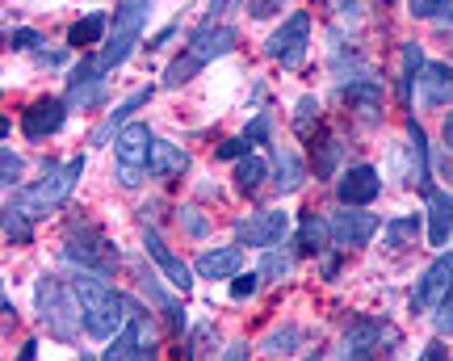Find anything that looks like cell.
<instances>
[{
	"label": "cell",
	"instance_id": "obj_25",
	"mask_svg": "<svg viewBox=\"0 0 453 361\" xmlns=\"http://www.w3.org/2000/svg\"><path fill=\"white\" fill-rule=\"evenodd\" d=\"M269 180V165L260 160V156H243L240 165H235V185H240V194H252Z\"/></svg>",
	"mask_w": 453,
	"mask_h": 361
},
{
	"label": "cell",
	"instance_id": "obj_33",
	"mask_svg": "<svg viewBox=\"0 0 453 361\" xmlns=\"http://www.w3.org/2000/svg\"><path fill=\"white\" fill-rule=\"evenodd\" d=\"M290 269H294L290 257H281V252H273V248H265V269H260V278H277V281H281Z\"/></svg>",
	"mask_w": 453,
	"mask_h": 361
},
{
	"label": "cell",
	"instance_id": "obj_18",
	"mask_svg": "<svg viewBox=\"0 0 453 361\" xmlns=\"http://www.w3.org/2000/svg\"><path fill=\"white\" fill-rule=\"evenodd\" d=\"M240 265H243V252H240V244H231V248L202 252V257H197V273L206 281H223V278H235Z\"/></svg>",
	"mask_w": 453,
	"mask_h": 361
},
{
	"label": "cell",
	"instance_id": "obj_22",
	"mask_svg": "<svg viewBox=\"0 0 453 361\" xmlns=\"http://www.w3.org/2000/svg\"><path fill=\"white\" fill-rule=\"evenodd\" d=\"M273 173H277V189L281 194H294L298 185H303V165H298V156H294L290 148H277L273 151Z\"/></svg>",
	"mask_w": 453,
	"mask_h": 361
},
{
	"label": "cell",
	"instance_id": "obj_23",
	"mask_svg": "<svg viewBox=\"0 0 453 361\" xmlns=\"http://www.w3.org/2000/svg\"><path fill=\"white\" fill-rule=\"evenodd\" d=\"M416 235H420V214H399V219L382 223V240H387V248H403V244H411Z\"/></svg>",
	"mask_w": 453,
	"mask_h": 361
},
{
	"label": "cell",
	"instance_id": "obj_9",
	"mask_svg": "<svg viewBox=\"0 0 453 361\" xmlns=\"http://www.w3.org/2000/svg\"><path fill=\"white\" fill-rule=\"evenodd\" d=\"M286 231H290V214L286 211H260L235 223V235L248 248H273V244H281Z\"/></svg>",
	"mask_w": 453,
	"mask_h": 361
},
{
	"label": "cell",
	"instance_id": "obj_12",
	"mask_svg": "<svg viewBox=\"0 0 453 361\" xmlns=\"http://www.w3.org/2000/svg\"><path fill=\"white\" fill-rule=\"evenodd\" d=\"M449 286H453V252L449 257H437V261L428 265V273L420 278L416 295H411V311H428V307H437L441 298L449 295Z\"/></svg>",
	"mask_w": 453,
	"mask_h": 361
},
{
	"label": "cell",
	"instance_id": "obj_10",
	"mask_svg": "<svg viewBox=\"0 0 453 361\" xmlns=\"http://www.w3.org/2000/svg\"><path fill=\"white\" fill-rule=\"evenodd\" d=\"M382 231V223H378V214L370 211H353V206H344V211L332 219V240H336V248H365Z\"/></svg>",
	"mask_w": 453,
	"mask_h": 361
},
{
	"label": "cell",
	"instance_id": "obj_5",
	"mask_svg": "<svg viewBox=\"0 0 453 361\" xmlns=\"http://www.w3.org/2000/svg\"><path fill=\"white\" fill-rule=\"evenodd\" d=\"M151 131H147L143 122H127L122 131L113 134V156H118V180L134 189L147 173V156H151Z\"/></svg>",
	"mask_w": 453,
	"mask_h": 361
},
{
	"label": "cell",
	"instance_id": "obj_26",
	"mask_svg": "<svg viewBox=\"0 0 453 361\" xmlns=\"http://www.w3.org/2000/svg\"><path fill=\"white\" fill-rule=\"evenodd\" d=\"M424 72V47L420 42H407L403 47V81H399V97L403 101H411V88H416V76Z\"/></svg>",
	"mask_w": 453,
	"mask_h": 361
},
{
	"label": "cell",
	"instance_id": "obj_36",
	"mask_svg": "<svg viewBox=\"0 0 453 361\" xmlns=\"http://www.w3.org/2000/svg\"><path fill=\"white\" fill-rule=\"evenodd\" d=\"M260 273H235V281H231V298H252L260 290Z\"/></svg>",
	"mask_w": 453,
	"mask_h": 361
},
{
	"label": "cell",
	"instance_id": "obj_35",
	"mask_svg": "<svg viewBox=\"0 0 453 361\" xmlns=\"http://www.w3.org/2000/svg\"><path fill=\"white\" fill-rule=\"evenodd\" d=\"M4 42H9L13 50H38V47H47L38 30H9V38H4Z\"/></svg>",
	"mask_w": 453,
	"mask_h": 361
},
{
	"label": "cell",
	"instance_id": "obj_13",
	"mask_svg": "<svg viewBox=\"0 0 453 361\" xmlns=\"http://www.w3.org/2000/svg\"><path fill=\"white\" fill-rule=\"evenodd\" d=\"M64 122H67V105L59 97H38L26 110V118H21V127H26V139H47V134L55 131H64Z\"/></svg>",
	"mask_w": 453,
	"mask_h": 361
},
{
	"label": "cell",
	"instance_id": "obj_39",
	"mask_svg": "<svg viewBox=\"0 0 453 361\" xmlns=\"http://www.w3.org/2000/svg\"><path fill=\"white\" fill-rule=\"evenodd\" d=\"M252 143H248V139H226L223 148H219V156H223V160H243V156H252Z\"/></svg>",
	"mask_w": 453,
	"mask_h": 361
},
{
	"label": "cell",
	"instance_id": "obj_30",
	"mask_svg": "<svg viewBox=\"0 0 453 361\" xmlns=\"http://www.w3.org/2000/svg\"><path fill=\"white\" fill-rule=\"evenodd\" d=\"M407 9L424 21H453V0H407Z\"/></svg>",
	"mask_w": 453,
	"mask_h": 361
},
{
	"label": "cell",
	"instance_id": "obj_2",
	"mask_svg": "<svg viewBox=\"0 0 453 361\" xmlns=\"http://www.w3.org/2000/svg\"><path fill=\"white\" fill-rule=\"evenodd\" d=\"M235 42H240V34L231 30V26H214V21L197 26V30L189 34V47H185V55H180V59H173V64H168V72H164V88H180V84H189L206 64H214V59L231 55V50H235Z\"/></svg>",
	"mask_w": 453,
	"mask_h": 361
},
{
	"label": "cell",
	"instance_id": "obj_28",
	"mask_svg": "<svg viewBox=\"0 0 453 361\" xmlns=\"http://www.w3.org/2000/svg\"><path fill=\"white\" fill-rule=\"evenodd\" d=\"M298 341H303V332L294 328V324H286V328H273V332H269L260 349H265L269 357H286V353H294V349H298Z\"/></svg>",
	"mask_w": 453,
	"mask_h": 361
},
{
	"label": "cell",
	"instance_id": "obj_19",
	"mask_svg": "<svg viewBox=\"0 0 453 361\" xmlns=\"http://www.w3.org/2000/svg\"><path fill=\"white\" fill-rule=\"evenodd\" d=\"M189 168V151H180L177 143H164V139H156L151 143V156H147V177H180Z\"/></svg>",
	"mask_w": 453,
	"mask_h": 361
},
{
	"label": "cell",
	"instance_id": "obj_7",
	"mask_svg": "<svg viewBox=\"0 0 453 361\" xmlns=\"http://www.w3.org/2000/svg\"><path fill=\"white\" fill-rule=\"evenodd\" d=\"M64 257L67 261H76L81 269H88V273H101V278L118 269V248H113L97 227H88V223L72 227V240H67Z\"/></svg>",
	"mask_w": 453,
	"mask_h": 361
},
{
	"label": "cell",
	"instance_id": "obj_41",
	"mask_svg": "<svg viewBox=\"0 0 453 361\" xmlns=\"http://www.w3.org/2000/svg\"><path fill=\"white\" fill-rule=\"evenodd\" d=\"M248 13L252 17H273V13H281V0H248Z\"/></svg>",
	"mask_w": 453,
	"mask_h": 361
},
{
	"label": "cell",
	"instance_id": "obj_32",
	"mask_svg": "<svg viewBox=\"0 0 453 361\" xmlns=\"http://www.w3.org/2000/svg\"><path fill=\"white\" fill-rule=\"evenodd\" d=\"M101 97H105V81L76 84V88H72V105H81V110H93V105H97Z\"/></svg>",
	"mask_w": 453,
	"mask_h": 361
},
{
	"label": "cell",
	"instance_id": "obj_34",
	"mask_svg": "<svg viewBox=\"0 0 453 361\" xmlns=\"http://www.w3.org/2000/svg\"><path fill=\"white\" fill-rule=\"evenodd\" d=\"M433 328L441 332V336H453V286H449V295L437 303V315H433Z\"/></svg>",
	"mask_w": 453,
	"mask_h": 361
},
{
	"label": "cell",
	"instance_id": "obj_21",
	"mask_svg": "<svg viewBox=\"0 0 453 361\" xmlns=\"http://www.w3.org/2000/svg\"><path fill=\"white\" fill-rule=\"evenodd\" d=\"M105 30H110V17H105V13H88V17H81V21L67 30V47H76V50L97 47L101 38H105Z\"/></svg>",
	"mask_w": 453,
	"mask_h": 361
},
{
	"label": "cell",
	"instance_id": "obj_4",
	"mask_svg": "<svg viewBox=\"0 0 453 361\" xmlns=\"http://www.w3.org/2000/svg\"><path fill=\"white\" fill-rule=\"evenodd\" d=\"M81 177H84V156L67 160L64 168L50 165L47 173H42V180H38V185L17 189V194H13V206L26 214V219H42V214H50V211H59V206H64Z\"/></svg>",
	"mask_w": 453,
	"mask_h": 361
},
{
	"label": "cell",
	"instance_id": "obj_29",
	"mask_svg": "<svg viewBox=\"0 0 453 361\" xmlns=\"http://www.w3.org/2000/svg\"><path fill=\"white\" fill-rule=\"evenodd\" d=\"M315 151H319V156H315V173H319V177H332L340 165V156H344V143H340L336 134H324Z\"/></svg>",
	"mask_w": 453,
	"mask_h": 361
},
{
	"label": "cell",
	"instance_id": "obj_37",
	"mask_svg": "<svg viewBox=\"0 0 453 361\" xmlns=\"http://www.w3.org/2000/svg\"><path fill=\"white\" fill-rule=\"evenodd\" d=\"M0 177H4V185H9V189H13V180L21 177V156H17L13 148L0 151Z\"/></svg>",
	"mask_w": 453,
	"mask_h": 361
},
{
	"label": "cell",
	"instance_id": "obj_1",
	"mask_svg": "<svg viewBox=\"0 0 453 361\" xmlns=\"http://www.w3.org/2000/svg\"><path fill=\"white\" fill-rule=\"evenodd\" d=\"M72 290H76V298H81V311H84V328H88V336H97V341H113V336L122 332V324L130 319V315H127V298L118 295L110 281L101 278V273H88V269L72 281Z\"/></svg>",
	"mask_w": 453,
	"mask_h": 361
},
{
	"label": "cell",
	"instance_id": "obj_45",
	"mask_svg": "<svg viewBox=\"0 0 453 361\" xmlns=\"http://www.w3.org/2000/svg\"><path fill=\"white\" fill-rule=\"evenodd\" d=\"M240 0H211V13H231Z\"/></svg>",
	"mask_w": 453,
	"mask_h": 361
},
{
	"label": "cell",
	"instance_id": "obj_8",
	"mask_svg": "<svg viewBox=\"0 0 453 361\" xmlns=\"http://www.w3.org/2000/svg\"><path fill=\"white\" fill-rule=\"evenodd\" d=\"M307 47H311V13L286 17V21L269 34V42H265L269 59H277L281 67H298L307 59Z\"/></svg>",
	"mask_w": 453,
	"mask_h": 361
},
{
	"label": "cell",
	"instance_id": "obj_42",
	"mask_svg": "<svg viewBox=\"0 0 453 361\" xmlns=\"http://www.w3.org/2000/svg\"><path fill=\"white\" fill-rule=\"evenodd\" d=\"M177 30H180L177 21H173V26H164V30H160V34H156V38H151V42H147V50H156V47H164V42H168V38H173V34H177Z\"/></svg>",
	"mask_w": 453,
	"mask_h": 361
},
{
	"label": "cell",
	"instance_id": "obj_31",
	"mask_svg": "<svg viewBox=\"0 0 453 361\" xmlns=\"http://www.w3.org/2000/svg\"><path fill=\"white\" fill-rule=\"evenodd\" d=\"M4 235H9V240H17V244H26V240H30V219L17 211V206H9V211H4Z\"/></svg>",
	"mask_w": 453,
	"mask_h": 361
},
{
	"label": "cell",
	"instance_id": "obj_48",
	"mask_svg": "<svg viewBox=\"0 0 453 361\" xmlns=\"http://www.w3.org/2000/svg\"><path fill=\"white\" fill-rule=\"evenodd\" d=\"M34 353H38V341H26V349H21V357L17 361H34Z\"/></svg>",
	"mask_w": 453,
	"mask_h": 361
},
{
	"label": "cell",
	"instance_id": "obj_27",
	"mask_svg": "<svg viewBox=\"0 0 453 361\" xmlns=\"http://www.w3.org/2000/svg\"><path fill=\"white\" fill-rule=\"evenodd\" d=\"M315 127H319V101L307 93L294 105V131H298V139H315Z\"/></svg>",
	"mask_w": 453,
	"mask_h": 361
},
{
	"label": "cell",
	"instance_id": "obj_43",
	"mask_svg": "<svg viewBox=\"0 0 453 361\" xmlns=\"http://www.w3.org/2000/svg\"><path fill=\"white\" fill-rule=\"evenodd\" d=\"M223 361H248V345H231L223 353Z\"/></svg>",
	"mask_w": 453,
	"mask_h": 361
},
{
	"label": "cell",
	"instance_id": "obj_46",
	"mask_svg": "<svg viewBox=\"0 0 453 361\" xmlns=\"http://www.w3.org/2000/svg\"><path fill=\"white\" fill-rule=\"evenodd\" d=\"M332 4H336L340 13H357L361 9V0H332Z\"/></svg>",
	"mask_w": 453,
	"mask_h": 361
},
{
	"label": "cell",
	"instance_id": "obj_47",
	"mask_svg": "<svg viewBox=\"0 0 453 361\" xmlns=\"http://www.w3.org/2000/svg\"><path fill=\"white\" fill-rule=\"evenodd\" d=\"M445 148L453 151V110H449V114H445Z\"/></svg>",
	"mask_w": 453,
	"mask_h": 361
},
{
	"label": "cell",
	"instance_id": "obj_38",
	"mask_svg": "<svg viewBox=\"0 0 453 361\" xmlns=\"http://www.w3.org/2000/svg\"><path fill=\"white\" fill-rule=\"evenodd\" d=\"M269 134H273V122H269V114H257L243 139H248V143H269Z\"/></svg>",
	"mask_w": 453,
	"mask_h": 361
},
{
	"label": "cell",
	"instance_id": "obj_40",
	"mask_svg": "<svg viewBox=\"0 0 453 361\" xmlns=\"http://www.w3.org/2000/svg\"><path fill=\"white\" fill-rule=\"evenodd\" d=\"M180 223H185L189 235H206V231H211V223L202 219V211H180Z\"/></svg>",
	"mask_w": 453,
	"mask_h": 361
},
{
	"label": "cell",
	"instance_id": "obj_20",
	"mask_svg": "<svg viewBox=\"0 0 453 361\" xmlns=\"http://www.w3.org/2000/svg\"><path fill=\"white\" fill-rule=\"evenodd\" d=\"M147 101H151V88H139V93H130V97L122 101V105H118V110L105 118V122H101L97 131H93V139H88V143H93V148H105V143H110V134H113V127L122 131V127L130 122V114H134V110H143Z\"/></svg>",
	"mask_w": 453,
	"mask_h": 361
},
{
	"label": "cell",
	"instance_id": "obj_14",
	"mask_svg": "<svg viewBox=\"0 0 453 361\" xmlns=\"http://www.w3.org/2000/svg\"><path fill=\"white\" fill-rule=\"evenodd\" d=\"M143 244H147V252H151V261L160 265L164 273H168V281H173L180 295H185V290L194 286V273H189V265H185V261L177 257V252H173V248L164 244V235H160L156 227H147V231H143Z\"/></svg>",
	"mask_w": 453,
	"mask_h": 361
},
{
	"label": "cell",
	"instance_id": "obj_6",
	"mask_svg": "<svg viewBox=\"0 0 453 361\" xmlns=\"http://www.w3.org/2000/svg\"><path fill=\"white\" fill-rule=\"evenodd\" d=\"M38 307H42V319L50 324V332H55L59 341H72V336H76V328H81V315H84L76 290L67 295L55 278H42V281H38Z\"/></svg>",
	"mask_w": 453,
	"mask_h": 361
},
{
	"label": "cell",
	"instance_id": "obj_3",
	"mask_svg": "<svg viewBox=\"0 0 453 361\" xmlns=\"http://www.w3.org/2000/svg\"><path fill=\"white\" fill-rule=\"evenodd\" d=\"M151 4H156V0H122V4H118V13H113V34H110V42H105V50H97V55L84 59L97 76H110L113 67H122L130 55H134L139 38H143Z\"/></svg>",
	"mask_w": 453,
	"mask_h": 361
},
{
	"label": "cell",
	"instance_id": "obj_15",
	"mask_svg": "<svg viewBox=\"0 0 453 361\" xmlns=\"http://www.w3.org/2000/svg\"><path fill=\"white\" fill-rule=\"evenodd\" d=\"M424 197H428V240H433V248H445L453 235V197L445 194V189H424Z\"/></svg>",
	"mask_w": 453,
	"mask_h": 361
},
{
	"label": "cell",
	"instance_id": "obj_17",
	"mask_svg": "<svg viewBox=\"0 0 453 361\" xmlns=\"http://www.w3.org/2000/svg\"><path fill=\"white\" fill-rule=\"evenodd\" d=\"M453 97V67L449 64H424L420 72V101L428 110H441Z\"/></svg>",
	"mask_w": 453,
	"mask_h": 361
},
{
	"label": "cell",
	"instance_id": "obj_11",
	"mask_svg": "<svg viewBox=\"0 0 453 361\" xmlns=\"http://www.w3.org/2000/svg\"><path fill=\"white\" fill-rule=\"evenodd\" d=\"M378 194H382V177H378V168L373 165L344 168L340 180H336V197L344 202V206H370Z\"/></svg>",
	"mask_w": 453,
	"mask_h": 361
},
{
	"label": "cell",
	"instance_id": "obj_24",
	"mask_svg": "<svg viewBox=\"0 0 453 361\" xmlns=\"http://www.w3.org/2000/svg\"><path fill=\"white\" fill-rule=\"evenodd\" d=\"M327 231L332 227H327L324 219L307 214V219H303V227H298V252H303V257H319V252H324Z\"/></svg>",
	"mask_w": 453,
	"mask_h": 361
},
{
	"label": "cell",
	"instance_id": "obj_44",
	"mask_svg": "<svg viewBox=\"0 0 453 361\" xmlns=\"http://www.w3.org/2000/svg\"><path fill=\"white\" fill-rule=\"evenodd\" d=\"M420 361H449V357H445V349H441V345H428Z\"/></svg>",
	"mask_w": 453,
	"mask_h": 361
},
{
	"label": "cell",
	"instance_id": "obj_16",
	"mask_svg": "<svg viewBox=\"0 0 453 361\" xmlns=\"http://www.w3.org/2000/svg\"><path fill=\"white\" fill-rule=\"evenodd\" d=\"M340 93H344V101H349V105H357V110H361V122H378V118H382V84H378V81L361 76V81L340 84Z\"/></svg>",
	"mask_w": 453,
	"mask_h": 361
}]
</instances>
